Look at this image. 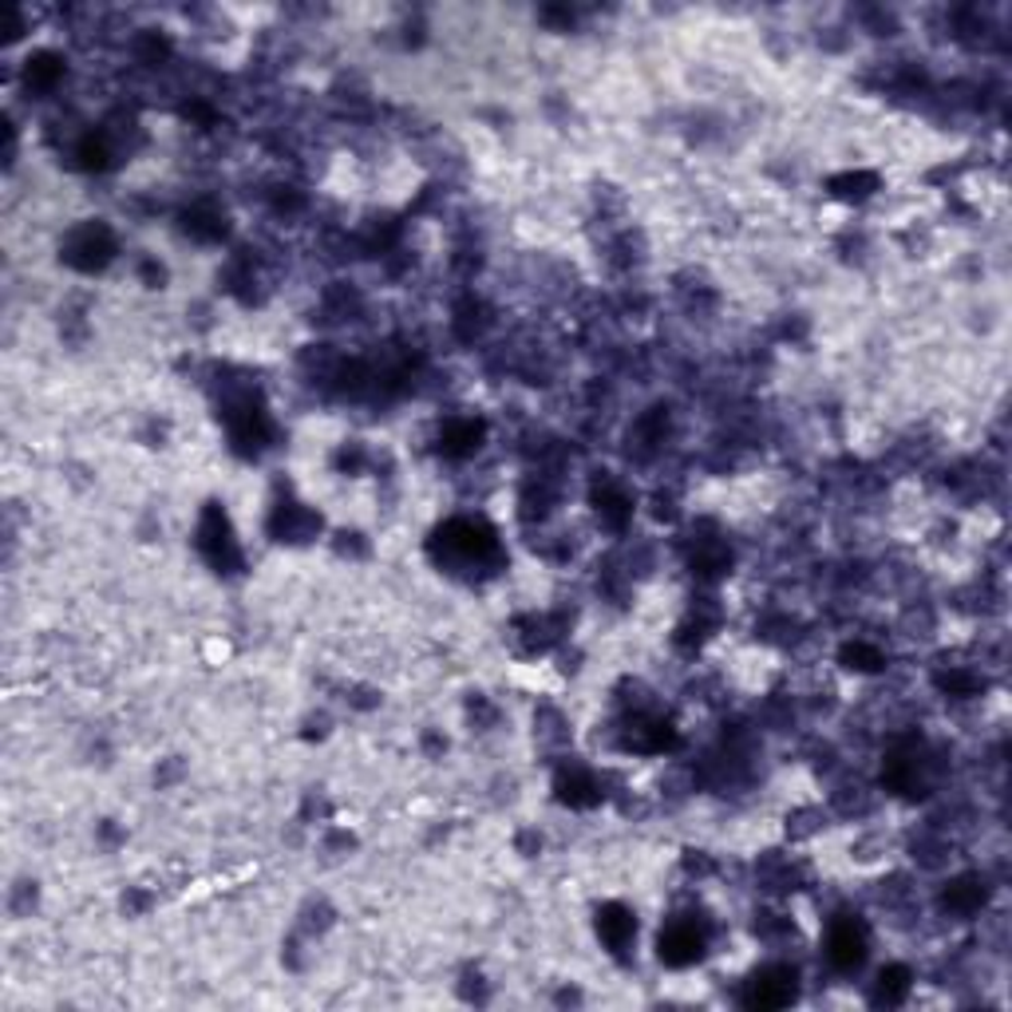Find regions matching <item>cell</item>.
Instances as JSON below:
<instances>
[{
  "instance_id": "obj_1",
  "label": "cell",
  "mask_w": 1012,
  "mask_h": 1012,
  "mask_svg": "<svg viewBox=\"0 0 1012 1012\" xmlns=\"http://www.w3.org/2000/svg\"><path fill=\"white\" fill-rule=\"evenodd\" d=\"M112 253H115L112 233L103 230V226H83V230H76L68 238L64 257H68L76 269H83V274H95V269H103V265L112 262Z\"/></svg>"
},
{
  "instance_id": "obj_2",
  "label": "cell",
  "mask_w": 1012,
  "mask_h": 1012,
  "mask_svg": "<svg viewBox=\"0 0 1012 1012\" xmlns=\"http://www.w3.org/2000/svg\"><path fill=\"white\" fill-rule=\"evenodd\" d=\"M862 957H866V930L854 918H839L827 933V962L835 969L851 973L862 965Z\"/></svg>"
},
{
  "instance_id": "obj_3",
  "label": "cell",
  "mask_w": 1012,
  "mask_h": 1012,
  "mask_svg": "<svg viewBox=\"0 0 1012 1012\" xmlns=\"http://www.w3.org/2000/svg\"><path fill=\"white\" fill-rule=\"evenodd\" d=\"M704 953V933L697 930V921H672L660 933V957L668 965H692Z\"/></svg>"
},
{
  "instance_id": "obj_4",
  "label": "cell",
  "mask_w": 1012,
  "mask_h": 1012,
  "mask_svg": "<svg viewBox=\"0 0 1012 1012\" xmlns=\"http://www.w3.org/2000/svg\"><path fill=\"white\" fill-rule=\"evenodd\" d=\"M795 997V973L791 969H768L759 973L751 981V1004H763V1009H775V1004H787Z\"/></svg>"
},
{
  "instance_id": "obj_5",
  "label": "cell",
  "mask_w": 1012,
  "mask_h": 1012,
  "mask_svg": "<svg viewBox=\"0 0 1012 1012\" xmlns=\"http://www.w3.org/2000/svg\"><path fill=\"white\" fill-rule=\"evenodd\" d=\"M598 933H601V942L609 945V953H625V945L633 942V933H637V921H633V913H629L625 906H606L598 918Z\"/></svg>"
},
{
  "instance_id": "obj_6",
  "label": "cell",
  "mask_w": 1012,
  "mask_h": 1012,
  "mask_svg": "<svg viewBox=\"0 0 1012 1012\" xmlns=\"http://www.w3.org/2000/svg\"><path fill=\"white\" fill-rule=\"evenodd\" d=\"M882 997L886 1001H901L906 992H910V973L901 969V965H894V969H882Z\"/></svg>"
}]
</instances>
